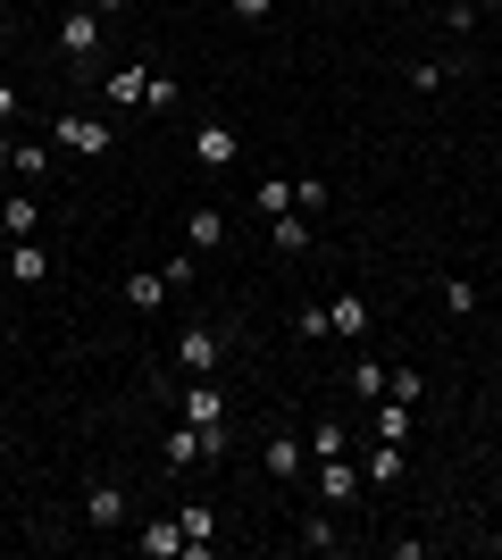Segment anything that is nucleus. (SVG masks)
Here are the masks:
<instances>
[{
	"mask_svg": "<svg viewBox=\"0 0 502 560\" xmlns=\"http://www.w3.org/2000/svg\"><path fill=\"white\" fill-rule=\"evenodd\" d=\"M293 335H318V343H327V302H302V310H293Z\"/></svg>",
	"mask_w": 502,
	"mask_h": 560,
	"instance_id": "nucleus-31",
	"label": "nucleus"
},
{
	"mask_svg": "<svg viewBox=\"0 0 502 560\" xmlns=\"http://www.w3.org/2000/svg\"><path fill=\"white\" fill-rule=\"evenodd\" d=\"M135 552L143 560H176L185 552V527H176V518H143V527H135Z\"/></svg>",
	"mask_w": 502,
	"mask_h": 560,
	"instance_id": "nucleus-11",
	"label": "nucleus"
},
{
	"mask_svg": "<svg viewBox=\"0 0 502 560\" xmlns=\"http://www.w3.org/2000/svg\"><path fill=\"white\" fill-rule=\"evenodd\" d=\"M435 9H444V25H453V34H469V18H478V0H435Z\"/></svg>",
	"mask_w": 502,
	"mask_h": 560,
	"instance_id": "nucleus-32",
	"label": "nucleus"
},
{
	"mask_svg": "<svg viewBox=\"0 0 502 560\" xmlns=\"http://www.w3.org/2000/svg\"><path fill=\"white\" fill-rule=\"evenodd\" d=\"M0 68H9V25H0Z\"/></svg>",
	"mask_w": 502,
	"mask_h": 560,
	"instance_id": "nucleus-36",
	"label": "nucleus"
},
{
	"mask_svg": "<svg viewBox=\"0 0 502 560\" xmlns=\"http://www.w3.org/2000/svg\"><path fill=\"white\" fill-rule=\"evenodd\" d=\"M160 302H167V277H160V268H135V277H126V310H143V318H151Z\"/></svg>",
	"mask_w": 502,
	"mask_h": 560,
	"instance_id": "nucleus-19",
	"label": "nucleus"
},
{
	"mask_svg": "<svg viewBox=\"0 0 502 560\" xmlns=\"http://www.w3.org/2000/svg\"><path fill=\"white\" fill-rule=\"evenodd\" d=\"M176 527H185V560H201L218 544V511L210 502H185V518H176Z\"/></svg>",
	"mask_w": 502,
	"mask_h": 560,
	"instance_id": "nucleus-14",
	"label": "nucleus"
},
{
	"mask_svg": "<svg viewBox=\"0 0 502 560\" xmlns=\"http://www.w3.org/2000/svg\"><path fill=\"white\" fill-rule=\"evenodd\" d=\"M185 419L192 427H226V394H218V376H192V385H185Z\"/></svg>",
	"mask_w": 502,
	"mask_h": 560,
	"instance_id": "nucleus-10",
	"label": "nucleus"
},
{
	"mask_svg": "<svg viewBox=\"0 0 502 560\" xmlns=\"http://www.w3.org/2000/svg\"><path fill=\"white\" fill-rule=\"evenodd\" d=\"M93 9H101V18H109V9H118V0H93Z\"/></svg>",
	"mask_w": 502,
	"mask_h": 560,
	"instance_id": "nucleus-37",
	"label": "nucleus"
},
{
	"mask_svg": "<svg viewBox=\"0 0 502 560\" xmlns=\"http://www.w3.org/2000/svg\"><path fill=\"white\" fill-rule=\"evenodd\" d=\"M268 243H277V259H302V252H311V210L268 218Z\"/></svg>",
	"mask_w": 502,
	"mask_h": 560,
	"instance_id": "nucleus-13",
	"label": "nucleus"
},
{
	"mask_svg": "<svg viewBox=\"0 0 502 560\" xmlns=\"http://www.w3.org/2000/svg\"><path fill=\"white\" fill-rule=\"evenodd\" d=\"M494 394H502V369H494Z\"/></svg>",
	"mask_w": 502,
	"mask_h": 560,
	"instance_id": "nucleus-40",
	"label": "nucleus"
},
{
	"mask_svg": "<svg viewBox=\"0 0 502 560\" xmlns=\"http://www.w3.org/2000/svg\"><path fill=\"white\" fill-rule=\"evenodd\" d=\"M9 277H17V284H43V277H50V252L34 243V234H17V243H9Z\"/></svg>",
	"mask_w": 502,
	"mask_h": 560,
	"instance_id": "nucleus-15",
	"label": "nucleus"
},
{
	"mask_svg": "<svg viewBox=\"0 0 502 560\" xmlns=\"http://www.w3.org/2000/svg\"><path fill=\"white\" fill-rule=\"evenodd\" d=\"M385 394H394V401H419V394H428V376H419V369H394V376H385Z\"/></svg>",
	"mask_w": 502,
	"mask_h": 560,
	"instance_id": "nucleus-28",
	"label": "nucleus"
},
{
	"mask_svg": "<svg viewBox=\"0 0 502 560\" xmlns=\"http://www.w3.org/2000/svg\"><path fill=\"white\" fill-rule=\"evenodd\" d=\"M293 210L318 218V210H327V185H318V176H293Z\"/></svg>",
	"mask_w": 502,
	"mask_h": 560,
	"instance_id": "nucleus-27",
	"label": "nucleus"
},
{
	"mask_svg": "<svg viewBox=\"0 0 502 560\" xmlns=\"http://www.w3.org/2000/svg\"><path fill=\"white\" fill-rule=\"evenodd\" d=\"M335 452H352V427H343V419H318L311 427V460H335Z\"/></svg>",
	"mask_w": 502,
	"mask_h": 560,
	"instance_id": "nucleus-22",
	"label": "nucleus"
},
{
	"mask_svg": "<svg viewBox=\"0 0 502 560\" xmlns=\"http://www.w3.org/2000/svg\"><path fill=\"white\" fill-rule=\"evenodd\" d=\"M226 9H235V18H243V25H260V18H268V9H277V0H226Z\"/></svg>",
	"mask_w": 502,
	"mask_h": 560,
	"instance_id": "nucleus-33",
	"label": "nucleus"
},
{
	"mask_svg": "<svg viewBox=\"0 0 502 560\" xmlns=\"http://www.w3.org/2000/svg\"><path fill=\"white\" fill-rule=\"evenodd\" d=\"M101 25H109V18H101L93 0H75L68 18H59V59H68V68H93V59H101Z\"/></svg>",
	"mask_w": 502,
	"mask_h": 560,
	"instance_id": "nucleus-2",
	"label": "nucleus"
},
{
	"mask_svg": "<svg viewBox=\"0 0 502 560\" xmlns=\"http://www.w3.org/2000/svg\"><path fill=\"white\" fill-rule=\"evenodd\" d=\"M494 435H502V410H494Z\"/></svg>",
	"mask_w": 502,
	"mask_h": 560,
	"instance_id": "nucleus-39",
	"label": "nucleus"
},
{
	"mask_svg": "<svg viewBox=\"0 0 502 560\" xmlns=\"http://www.w3.org/2000/svg\"><path fill=\"white\" fill-rule=\"evenodd\" d=\"M352 493H360V468H352V452H335V460H318V502H327V511H343Z\"/></svg>",
	"mask_w": 502,
	"mask_h": 560,
	"instance_id": "nucleus-8",
	"label": "nucleus"
},
{
	"mask_svg": "<svg viewBox=\"0 0 502 560\" xmlns=\"http://www.w3.org/2000/svg\"><path fill=\"white\" fill-rule=\"evenodd\" d=\"M444 310H453V318H469V310H478V284H469V277H444Z\"/></svg>",
	"mask_w": 502,
	"mask_h": 560,
	"instance_id": "nucleus-26",
	"label": "nucleus"
},
{
	"mask_svg": "<svg viewBox=\"0 0 502 560\" xmlns=\"http://www.w3.org/2000/svg\"><path fill=\"white\" fill-rule=\"evenodd\" d=\"M444 75H460V68H444V59H419V68H410V84H419V93H444Z\"/></svg>",
	"mask_w": 502,
	"mask_h": 560,
	"instance_id": "nucleus-29",
	"label": "nucleus"
},
{
	"mask_svg": "<svg viewBox=\"0 0 502 560\" xmlns=\"http://www.w3.org/2000/svg\"><path fill=\"white\" fill-rule=\"evenodd\" d=\"M9 160H17V142H9V126H0V167H9Z\"/></svg>",
	"mask_w": 502,
	"mask_h": 560,
	"instance_id": "nucleus-35",
	"label": "nucleus"
},
{
	"mask_svg": "<svg viewBox=\"0 0 502 560\" xmlns=\"http://www.w3.org/2000/svg\"><path fill=\"white\" fill-rule=\"evenodd\" d=\"M218 243H226V210H218V201H192L185 210V252H218Z\"/></svg>",
	"mask_w": 502,
	"mask_h": 560,
	"instance_id": "nucleus-9",
	"label": "nucleus"
},
{
	"mask_svg": "<svg viewBox=\"0 0 502 560\" xmlns=\"http://www.w3.org/2000/svg\"><path fill=\"white\" fill-rule=\"evenodd\" d=\"M25 176V185H34V176H50V142H17V160H9Z\"/></svg>",
	"mask_w": 502,
	"mask_h": 560,
	"instance_id": "nucleus-25",
	"label": "nucleus"
},
{
	"mask_svg": "<svg viewBox=\"0 0 502 560\" xmlns=\"http://www.w3.org/2000/svg\"><path fill=\"white\" fill-rule=\"evenodd\" d=\"M17 109H25V101H17V84H0V126H17Z\"/></svg>",
	"mask_w": 502,
	"mask_h": 560,
	"instance_id": "nucleus-34",
	"label": "nucleus"
},
{
	"mask_svg": "<svg viewBox=\"0 0 502 560\" xmlns=\"http://www.w3.org/2000/svg\"><path fill=\"white\" fill-rule=\"evenodd\" d=\"M343 385H352L360 401H385V369H377V360H352V376H343Z\"/></svg>",
	"mask_w": 502,
	"mask_h": 560,
	"instance_id": "nucleus-24",
	"label": "nucleus"
},
{
	"mask_svg": "<svg viewBox=\"0 0 502 560\" xmlns=\"http://www.w3.org/2000/svg\"><path fill=\"white\" fill-rule=\"evenodd\" d=\"M478 9H502V0H478Z\"/></svg>",
	"mask_w": 502,
	"mask_h": 560,
	"instance_id": "nucleus-38",
	"label": "nucleus"
},
{
	"mask_svg": "<svg viewBox=\"0 0 502 560\" xmlns=\"http://www.w3.org/2000/svg\"><path fill=\"white\" fill-rule=\"evenodd\" d=\"M402 444H369V460H360V486H394V477H402Z\"/></svg>",
	"mask_w": 502,
	"mask_h": 560,
	"instance_id": "nucleus-17",
	"label": "nucleus"
},
{
	"mask_svg": "<svg viewBox=\"0 0 502 560\" xmlns=\"http://www.w3.org/2000/svg\"><path fill=\"white\" fill-rule=\"evenodd\" d=\"M143 93H151L143 68H109L101 75V101H109V109H143Z\"/></svg>",
	"mask_w": 502,
	"mask_h": 560,
	"instance_id": "nucleus-12",
	"label": "nucleus"
},
{
	"mask_svg": "<svg viewBox=\"0 0 502 560\" xmlns=\"http://www.w3.org/2000/svg\"><path fill=\"white\" fill-rule=\"evenodd\" d=\"M50 142H59V151H75V160H101V151L118 142V126H109V117L68 109V117H50Z\"/></svg>",
	"mask_w": 502,
	"mask_h": 560,
	"instance_id": "nucleus-3",
	"label": "nucleus"
},
{
	"mask_svg": "<svg viewBox=\"0 0 502 560\" xmlns=\"http://www.w3.org/2000/svg\"><path fill=\"white\" fill-rule=\"evenodd\" d=\"M235 151H243V135L226 126V117H210V126H192V160L210 167V176H218V167H235Z\"/></svg>",
	"mask_w": 502,
	"mask_h": 560,
	"instance_id": "nucleus-7",
	"label": "nucleus"
},
{
	"mask_svg": "<svg viewBox=\"0 0 502 560\" xmlns=\"http://www.w3.org/2000/svg\"><path fill=\"white\" fill-rule=\"evenodd\" d=\"M192 259H201V252H176V259H167V268H160V277H167V293H185V284L201 277V268H192Z\"/></svg>",
	"mask_w": 502,
	"mask_h": 560,
	"instance_id": "nucleus-30",
	"label": "nucleus"
},
{
	"mask_svg": "<svg viewBox=\"0 0 502 560\" xmlns=\"http://www.w3.org/2000/svg\"><path fill=\"white\" fill-rule=\"evenodd\" d=\"M218 360H226V335H218V327H185V335H176V369H185V376H210Z\"/></svg>",
	"mask_w": 502,
	"mask_h": 560,
	"instance_id": "nucleus-6",
	"label": "nucleus"
},
{
	"mask_svg": "<svg viewBox=\"0 0 502 560\" xmlns=\"http://www.w3.org/2000/svg\"><path fill=\"white\" fill-rule=\"evenodd\" d=\"M126 518H135L126 486H118V477H93V486H84V527H93V536H109V527H126Z\"/></svg>",
	"mask_w": 502,
	"mask_h": 560,
	"instance_id": "nucleus-5",
	"label": "nucleus"
},
{
	"mask_svg": "<svg viewBox=\"0 0 502 560\" xmlns=\"http://www.w3.org/2000/svg\"><path fill=\"white\" fill-rule=\"evenodd\" d=\"M252 210H260V218H285L293 210V176H260V185H252Z\"/></svg>",
	"mask_w": 502,
	"mask_h": 560,
	"instance_id": "nucleus-21",
	"label": "nucleus"
},
{
	"mask_svg": "<svg viewBox=\"0 0 502 560\" xmlns=\"http://www.w3.org/2000/svg\"><path fill=\"white\" fill-rule=\"evenodd\" d=\"M302 468H311V435H293V427H277V435H268V444H260V477H277V486H293Z\"/></svg>",
	"mask_w": 502,
	"mask_h": 560,
	"instance_id": "nucleus-4",
	"label": "nucleus"
},
{
	"mask_svg": "<svg viewBox=\"0 0 502 560\" xmlns=\"http://www.w3.org/2000/svg\"><path fill=\"white\" fill-rule=\"evenodd\" d=\"M327 335H369V302H360V293H335L327 302Z\"/></svg>",
	"mask_w": 502,
	"mask_h": 560,
	"instance_id": "nucleus-20",
	"label": "nucleus"
},
{
	"mask_svg": "<svg viewBox=\"0 0 502 560\" xmlns=\"http://www.w3.org/2000/svg\"><path fill=\"white\" fill-rule=\"evenodd\" d=\"M226 452H235L226 427H192V419L167 427V468H201V460H226Z\"/></svg>",
	"mask_w": 502,
	"mask_h": 560,
	"instance_id": "nucleus-1",
	"label": "nucleus"
},
{
	"mask_svg": "<svg viewBox=\"0 0 502 560\" xmlns=\"http://www.w3.org/2000/svg\"><path fill=\"white\" fill-rule=\"evenodd\" d=\"M302 552H343V527H335V511L318 502L311 518H302Z\"/></svg>",
	"mask_w": 502,
	"mask_h": 560,
	"instance_id": "nucleus-18",
	"label": "nucleus"
},
{
	"mask_svg": "<svg viewBox=\"0 0 502 560\" xmlns=\"http://www.w3.org/2000/svg\"><path fill=\"white\" fill-rule=\"evenodd\" d=\"M377 444H410V401H377Z\"/></svg>",
	"mask_w": 502,
	"mask_h": 560,
	"instance_id": "nucleus-23",
	"label": "nucleus"
},
{
	"mask_svg": "<svg viewBox=\"0 0 502 560\" xmlns=\"http://www.w3.org/2000/svg\"><path fill=\"white\" fill-rule=\"evenodd\" d=\"M0 234H9V243H17V234H43V201H34V192L0 201Z\"/></svg>",
	"mask_w": 502,
	"mask_h": 560,
	"instance_id": "nucleus-16",
	"label": "nucleus"
}]
</instances>
